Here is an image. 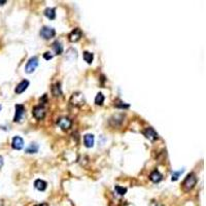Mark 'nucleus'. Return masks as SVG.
I'll use <instances>...</instances> for the list:
<instances>
[{"label": "nucleus", "instance_id": "nucleus-1", "mask_svg": "<svg viewBox=\"0 0 206 206\" xmlns=\"http://www.w3.org/2000/svg\"><path fill=\"white\" fill-rule=\"evenodd\" d=\"M196 182H197V177L194 173H190V174L186 175V177L185 178L182 182V190L185 192H189L194 188L196 186Z\"/></svg>", "mask_w": 206, "mask_h": 206}, {"label": "nucleus", "instance_id": "nucleus-2", "mask_svg": "<svg viewBox=\"0 0 206 206\" xmlns=\"http://www.w3.org/2000/svg\"><path fill=\"white\" fill-rule=\"evenodd\" d=\"M32 114L34 115V118L36 119V120L38 121L43 120V119L46 117V108H44L43 105L35 106L33 108V110H32Z\"/></svg>", "mask_w": 206, "mask_h": 206}, {"label": "nucleus", "instance_id": "nucleus-3", "mask_svg": "<svg viewBox=\"0 0 206 206\" xmlns=\"http://www.w3.org/2000/svg\"><path fill=\"white\" fill-rule=\"evenodd\" d=\"M70 103L74 106H80L85 103V98H83L82 93H74L70 98Z\"/></svg>", "mask_w": 206, "mask_h": 206}, {"label": "nucleus", "instance_id": "nucleus-4", "mask_svg": "<svg viewBox=\"0 0 206 206\" xmlns=\"http://www.w3.org/2000/svg\"><path fill=\"white\" fill-rule=\"evenodd\" d=\"M55 34H56V31L51 27H43L40 30V36L43 39H50V38L55 36Z\"/></svg>", "mask_w": 206, "mask_h": 206}, {"label": "nucleus", "instance_id": "nucleus-5", "mask_svg": "<svg viewBox=\"0 0 206 206\" xmlns=\"http://www.w3.org/2000/svg\"><path fill=\"white\" fill-rule=\"evenodd\" d=\"M16 107V114H15V118H14V121L15 122H21L23 120L24 118V114H25V107L24 105L22 104H17L15 106Z\"/></svg>", "mask_w": 206, "mask_h": 206}, {"label": "nucleus", "instance_id": "nucleus-6", "mask_svg": "<svg viewBox=\"0 0 206 206\" xmlns=\"http://www.w3.org/2000/svg\"><path fill=\"white\" fill-rule=\"evenodd\" d=\"M37 66H38V59L36 57H33L28 61L25 70H26V72L27 73H32L35 69L37 68Z\"/></svg>", "mask_w": 206, "mask_h": 206}, {"label": "nucleus", "instance_id": "nucleus-7", "mask_svg": "<svg viewBox=\"0 0 206 206\" xmlns=\"http://www.w3.org/2000/svg\"><path fill=\"white\" fill-rule=\"evenodd\" d=\"M57 124H58V126L61 129H63V130H68V129L71 127L72 122L68 118H61L57 121Z\"/></svg>", "mask_w": 206, "mask_h": 206}, {"label": "nucleus", "instance_id": "nucleus-8", "mask_svg": "<svg viewBox=\"0 0 206 206\" xmlns=\"http://www.w3.org/2000/svg\"><path fill=\"white\" fill-rule=\"evenodd\" d=\"M143 134H144V136H146L147 139H150V141L156 140L157 138H158V133H157L156 131H154V129L152 128V127L146 128V130L143 131Z\"/></svg>", "mask_w": 206, "mask_h": 206}, {"label": "nucleus", "instance_id": "nucleus-9", "mask_svg": "<svg viewBox=\"0 0 206 206\" xmlns=\"http://www.w3.org/2000/svg\"><path fill=\"white\" fill-rule=\"evenodd\" d=\"M82 35H83V33H82V31H80V29L76 28L68 35V38H69V40L71 41V43H75V41H78L80 39Z\"/></svg>", "mask_w": 206, "mask_h": 206}, {"label": "nucleus", "instance_id": "nucleus-10", "mask_svg": "<svg viewBox=\"0 0 206 206\" xmlns=\"http://www.w3.org/2000/svg\"><path fill=\"white\" fill-rule=\"evenodd\" d=\"M11 146L15 150H20L23 149V146H24V140L22 139L20 136H16V137H14V139H12Z\"/></svg>", "mask_w": 206, "mask_h": 206}, {"label": "nucleus", "instance_id": "nucleus-11", "mask_svg": "<svg viewBox=\"0 0 206 206\" xmlns=\"http://www.w3.org/2000/svg\"><path fill=\"white\" fill-rule=\"evenodd\" d=\"M28 86H29V82H28V80H26V79L22 80V82L19 83L17 87H16L15 92L17 93V94H21V93H23L25 90L28 88Z\"/></svg>", "mask_w": 206, "mask_h": 206}, {"label": "nucleus", "instance_id": "nucleus-12", "mask_svg": "<svg viewBox=\"0 0 206 206\" xmlns=\"http://www.w3.org/2000/svg\"><path fill=\"white\" fill-rule=\"evenodd\" d=\"M162 178H163L162 174H161V173L158 171V170H154V171H153L152 173H150V179L152 180L153 182H154V183L160 182L161 180H162Z\"/></svg>", "mask_w": 206, "mask_h": 206}, {"label": "nucleus", "instance_id": "nucleus-13", "mask_svg": "<svg viewBox=\"0 0 206 206\" xmlns=\"http://www.w3.org/2000/svg\"><path fill=\"white\" fill-rule=\"evenodd\" d=\"M83 142L87 147H92L94 146V135L93 134H86L83 137Z\"/></svg>", "mask_w": 206, "mask_h": 206}, {"label": "nucleus", "instance_id": "nucleus-14", "mask_svg": "<svg viewBox=\"0 0 206 206\" xmlns=\"http://www.w3.org/2000/svg\"><path fill=\"white\" fill-rule=\"evenodd\" d=\"M34 186H35V189L38 190V191L43 192L47 189V182L44 181V180L36 179L35 180V182H34Z\"/></svg>", "mask_w": 206, "mask_h": 206}, {"label": "nucleus", "instance_id": "nucleus-15", "mask_svg": "<svg viewBox=\"0 0 206 206\" xmlns=\"http://www.w3.org/2000/svg\"><path fill=\"white\" fill-rule=\"evenodd\" d=\"M53 49L55 51V53H56V55H61L63 53V47L59 41H55L53 43Z\"/></svg>", "mask_w": 206, "mask_h": 206}, {"label": "nucleus", "instance_id": "nucleus-16", "mask_svg": "<svg viewBox=\"0 0 206 206\" xmlns=\"http://www.w3.org/2000/svg\"><path fill=\"white\" fill-rule=\"evenodd\" d=\"M52 93H53V95L55 96V97H58V96H60L61 94H62L60 83H55V85L52 87Z\"/></svg>", "mask_w": 206, "mask_h": 206}, {"label": "nucleus", "instance_id": "nucleus-17", "mask_svg": "<svg viewBox=\"0 0 206 206\" xmlns=\"http://www.w3.org/2000/svg\"><path fill=\"white\" fill-rule=\"evenodd\" d=\"M44 16L49 18L50 20H54L56 18V11H55V8H47L44 11Z\"/></svg>", "mask_w": 206, "mask_h": 206}, {"label": "nucleus", "instance_id": "nucleus-18", "mask_svg": "<svg viewBox=\"0 0 206 206\" xmlns=\"http://www.w3.org/2000/svg\"><path fill=\"white\" fill-rule=\"evenodd\" d=\"M38 152V146L36 143H31L29 144V146L26 149V153L27 154H35Z\"/></svg>", "mask_w": 206, "mask_h": 206}, {"label": "nucleus", "instance_id": "nucleus-19", "mask_svg": "<svg viewBox=\"0 0 206 206\" xmlns=\"http://www.w3.org/2000/svg\"><path fill=\"white\" fill-rule=\"evenodd\" d=\"M83 59L88 64H91L93 62V59H94V56L90 52H83Z\"/></svg>", "mask_w": 206, "mask_h": 206}, {"label": "nucleus", "instance_id": "nucleus-20", "mask_svg": "<svg viewBox=\"0 0 206 206\" xmlns=\"http://www.w3.org/2000/svg\"><path fill=\"white\" fill-rule=\"evenodd\" d=\"M114 191L117 192L118 195L124 196V195L127 193V189H126V188H123V186H114Z\"/></svg>", "mask_w": 206, "mask_h": 206}, {"label": "nucleus", "instance_id": "nucleus-21", "mask_svg": "<svg viewBox=\"0 0 206 206\" xmlns=\"http://www.w3.org/2000/svg\"><path fill=\"white\" fill-rule=\"evenodd\" d=\"M103 102H104V96H103L102 93H98L97 96H96V98H95L96 105H102Z\"/></svg>", "mask_w": 206, "mask_h": 206}, {"label": "nucleus", "instance_id": "nucleus-22", "mask_svg": "<svg viewBox=\"0 0 206 206\" xmlns=\"http://www.w3.org/2000/svg\"><path fill=\"white\" fill-rule=\"evenodd\" d=\"M182 172H183V169L179 170V171H173V172H172V177H171V180H172V181H176V180L178 179L179 175L181 174Z\"/></svg>", "mask_w": 206, "mask_h": 206}, {"label": "nucleus", "instance_id": "nucleus-23", "mask_svg": "<svg viewBox=\"0 0 206 206\" xmlns=\"http://www.w3.org/2000/svg\"><path fill=\"white\" fill-rule=\"evenodd\" d=\"M43 58H44L46 60H51L52 58H53V56L51 55L50 52H46V53L43 54Z\"/></svg>", "mask_w": 206, "mask_h": 206}, {"label": "nucleus", "instance_id": "nucleus-24", "mask_svg": "<svg viewBox=\"0 0 206 206\" xmlns=\"http://www.w3.org/2000/svg\"><path fill=\"white\" fill-rule=\"evenodd\" d=\"M122 103V102H121ZM114 106L115 107H122V108H128L129 107V104H123V103H122V104H114Z\"/></svg>", "mask_w": 206, "mask_h": 206}, {"label": "nucleus", "instance_id": "nucleus-25", "mask_svg": "<svg viewBox=\"0 0 206 206\" xmlns=\"http://www.w3.org/2000/svg\"><path fill=\"white\" fill-rule=\"evenodd\" d=\"M3 163H4V162H3V157L0 156V168H1V167L3 166Z\"/></svg>", "mask_w": 206, "mask_h": 206}, {"label": "nucleus", "instance_id": "nucleus-26", "mask_svg": "<svg viewBox=\"0 0 206 206\" xmlns=\"http://www.w3.org/2000/svg\"><path fill=\"white\" fill-rule=\"evenodd\" d=\"M35 206H49V204H47V203H40V204H37V205H35Z\"/></svg>", "mask_w": 206, "mask_h": 206}, {"label": "nucleus", "instance_id": "nucleus-27", "mask_svg": "<svg viewBox=\"0 0 206 206\" xmlns=\"http://www.w3.org/2000/svg\"><path fill=\"white\" fill-rule=\"evenodd\" d=\"M4 3H6V1H0V5H3Z\"/></svg>", "mask_w": 206, "mask_h": 206}, {"label": "nucleus", "instance_id": "nucleus-28", "mask_svg": "<svg viewBox=\"0 0 206 206\" xmlns=\"http://www.w3.org/2000/svg\"><path fill=\"white\" fill-rule=\"evenodd\" d=\"M157 206H163V205H160V204H158Z\"/></svg>", "mask_w": 206, "mask_h": 206}, {"label": "nucleus", "instance_id": "nucleus-29", "mask_svg": "<svg viewBox=\"0 0 206 206\" xmlns=\"http://www.w3.org/2000/svg\"><path fill=\"white\" fill-rule=\"evenodd\" d=\"M0 110H1V105H0Z\"/></svg>", "mask_w": 206, "mask_h": 206}]
</instances>
